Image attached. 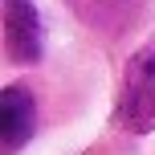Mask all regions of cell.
<instances>
[{
	"label": "cell",
	"instance_id": "cell-2",
	"mask_svg": "<svg viewBox=\"0 0 155 155\" xmlns=\"http://www.w3.org/2000/svg\"><path fill=\"white\" fill-rule=\"evenodd\" d=\"M4 21H8V57L16 65H37L41 61V16L33 0H4Z\"/></svg>",
	"mask_w": 155,
	"mask_h": 155
},
{
	"label": "cell",
	"instance_id": "cell-3",
	"mask_svg": "<svg viewBox=\"0 0 155 155\" xmlns=\"http://www.w3.org/2000/svg\"><path fill=\"white\" fill-rule=\"evenodd\" d=\"M33 127H37V106H33V94L21 86H8L0 94V147L4 155H16L25 143L33 139Z\"/></svg>",
	"mask_w": 155,
	"mask_h": 155
},
{
	"label": "cell",
	"instance_id": "cell-1",
	"mask_svg": "<svg viewBox=\"0 0 155 155\" xmlns=\"http://www.w3.org/2000/svg\"><path fill=\"white\" fill-rule=\"evenodd\" d=\"M118 127H127L135 135L155 131V41H147L123 70Z\"/></svg>",
	"mask_w": 155,
	"mask_h": 155
},
{
	"label": "cell",
	"instance_id": "cell-4",
	"mask_svg": "<svg viewBox=\"0 0 155 155\" xmlns=\"http://www.w3.org/2000/svg\"><path fill=\"white\" fill-rule=\"evenodd\" d=\"M70 8L90 25L94 33L118 37L123 29H131L143 12V0H70Z\"/></svg>",
	"mask_w": 155,
	"mask_h": 155
}]
</instances>
